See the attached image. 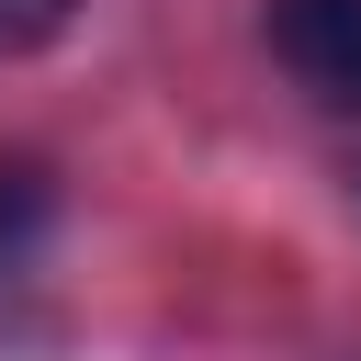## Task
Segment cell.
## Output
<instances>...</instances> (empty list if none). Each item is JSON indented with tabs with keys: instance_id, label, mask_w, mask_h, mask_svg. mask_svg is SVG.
Listing matches in <instances>:
<instances>
[{
	"instance_id": "obj_2",
	"label": "cell",
	"mask_w": 361,
	"mask_h": 361,
	"mask_svg": "<svg viewBox=\"0 0 361 361\" xmlns=\"http://www.w3.org/2000/svg\"><path fill=\"white\" fill-rule=\"evenodd\" d=\"M34 248H45V180H34V169H0V305H11V282L34 271Z\"/></svg>"
},
{
	"instance_id": "obj_3",
	"label": "cell",
	"mask_w": 361,
	"mask_h": 361,
	"mask_svg": "<svg viewBox=\"0 0 361 361\" xmlns=\"http://www.w3.org/2000/svg\"><path fill=\"white\" fill-rule=\"evenodd\" d=\"M68 11H79V0H0V68H11V56H34V45H56V34H68Z\"/></svg>"
},
{
	"instance_id": "obj_1",
	"label": "cell",
	"mask_w": 361,
	"mask_h": 361,
	"mask_svg": "<svg viewBox=\"0 0 361 361\" xmlns=\"http://www.w3.org/2000/svg\"><path fill=\"white\" fill-rule=\"evenodd\" d=\"M271 56L327 113H361V0H271Z\"/></svg>"
}]
</instances>
